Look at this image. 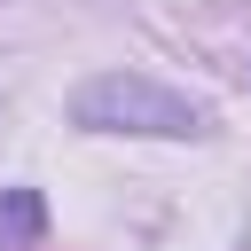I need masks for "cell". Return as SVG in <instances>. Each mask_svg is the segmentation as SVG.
Listing matches in <instances>:
<instances>
[{"label": "cell", "instance_id": "obj_1", "mask_svg": "<svg viewBox=\"0 0 251 251\" xmlns=\"http://www.w3.org/2000/svg\"><path fill=\"white\" fill-rule=\"evenodd\" d=\"M71 118H78L86 133H196V126H204L188 94H173V86H157V78H141V71H102V78H86V86L71 94Z\"/></svg>", "mask_w": 251, "mask_h": 251}, {"label": "cell", "instance_id": "obj_2", "mask_svg": "<svg viewBox=\"0 0 251 251\" xmlns=\"http://www.w3.org/2000/svg\"><path fill=\"white\" fill-rule=\"evenodd\" d=\"M47 235V196L39 188H0V251H31Z\"/></svg>", "mask_w": 251, "mask_h": 251}]
</instances>
